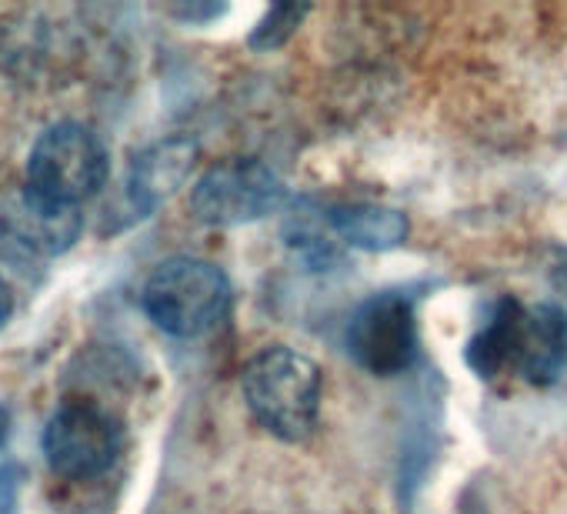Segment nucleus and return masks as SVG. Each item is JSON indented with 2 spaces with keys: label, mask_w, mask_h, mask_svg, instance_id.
Segmentation results:
<instances>
[{
  "label": "nucleus",
  "mask_w": 567,
  "mask_h": 514,
  "mask_svg": "<svg viewBox=\"0 0 567 514\" xmlns=\"http://www.w3.org/2000/svg\"><path fill=\"white\" fill-rule=\"evenodd\" d=\"M467 364L484 381L517 378L534 388L554 384L567 364V315L557 305L524 308L504 298L467 341Z\"/></svg>",
  "instance_id": "obj_1"
},
{
  "label": "nucleus",
  "mask_w": 567,
  "mask_h": 514,
  "mask_svg": "<svg viewBox=\"0 0 567 514\" xmlns=\"http://www.w3.org/2000/svg\"><path fill=\"white\" fill-rule=\"evenodd\" d=\"M244 401L257 424L280 441H308L321 418L324 381L321 368L295 348H264L254 354L240 378Z\"/></svg>",
  "instance_id": "obj_2"
},
{
  "label": "nucleus",
  "mask_w": 567,
  "mask_h": 514,
  "mask_svg": "<svg viewBox=\"0 0 567 514\" xmlns=\"http://www.w3.org/2000/svg\"><path fill=\"white\" fill-rule=\"evenodd\" d=\"M141 308L164 335L194 341L224 321L230 308V281L217 265L200 257H171L144 281Z\"/></svg>",
  "instance_id": "obj_3"
},
{
  "label": "nucleus",
  "mask_w": 567,
  "mask_h": 514,
  "mask_svg": "<svg viewBox=\"0 0 567 514\" xmlns=\"http://www.w3.org/2000/svg\"><path fill=\"white\" fill-rule=\"evenodd\" d=\"M111 171L101 134L81 121L51 124L28 154V187L34 197L58 207H81L94 197Z\"/></svg>",
  "instance_id": "obj_4"
},
{
  "label": "nucleus",
  "mask_w": 567,
  "mask_h": 514,
  "mask_svg": "<svg viewBox=\"0 0 567 514\" xmlns=\"http://www.w3.org/2000/svg\"><path fill=\"white\" fill-rule=\"evenodd\" d=\"M124 448V428L97 401L61 404L44 428V454L54 474L68 481H91L111 471Z\"/></svg>",
  "instance_id": "obj_5"
},
{
  "label": "nucleus",
  "mask_w": 567,
  "mask_h": 514,
  "mask_svg": "<svg viewBox=\"0 0 567 514\" xmlns=\"http://www.w3.org/2000/svg\"><path fill=\"white\" fill-rule=\"evenodd\" d=\"M288 201L284 181L260 161H224L204 171L190 191V210L204 224L234 227L274 214Z\"/></svg>",
  "instance_id": "obj_6"
},
{
  "label": "nucleus",
  "mask_w": 567,
  "mask_h": 514,
  "mask_svg": "<svg viewBox=\"0 0 567 514\" xmlns=\"http://www.w3.org/2000/svg\"><path fill=\"white\" fill-rule=\"evenodd\" d=\"M348 351L378 378L408 371L417 361V315L411 298L398 291L368 298L348 325Z\"/></svg>",
  "instance_id": "obj_7"
},
{
  "label": "nucleus",
  "mask_w": 567,
  "mask_h": 514,
  "mask_svg": "<svg viewBox=\"0 0 567 514\" xmlns=\"http://www.w3.org/2000/svg\"><path fill=\"white\" fill-rule=\"evenodd\" d=\"M197 141L194 137H164L151 147H144L131 167H127V204L137 217L154 214L161 204H167L190 177L197 164Z\"/></svg>",
  "instance_id": "obj_8"
},
{
  "label": "nucleus",
  "mask_w": 567,
  "mask_h": 514,
  "mask_svg": "<svg viewBox=\"0 0 567 514\" xmlns=\"http://www.w3.org/2000/svg\"><path fill=\"white\" fill-rule=\"evenodd\" d=\"M81 227H84V220H81L78 207L48 204V201L34 197L31 191H21L4 207V230L31 254H44V257L64 254L78 240Z\"/></svg>",
  "instance_id": "obj_9"
},
{
  "label": "nucleus",
  "mask_w": 567,
  "mask_h": 514,
  "mask_svg": "<svg viewBox=\"0 0 567 514\" xmlns=\"http://www.w3.org/2000/svg\"><path fill=\"white\" fill-rule=\"evenodd\" d=\"M331 230L358 250H394L408 237V217L381 204H341L328 214Z\"/></svg>",
  "instance_id": "obj_10"
},
{
  "label": "nucleus",
  "mask_w": 567,
  "mask_h": 514,
  "mask_svg": "<svg viewBox=\"0 0 567 514\" xmlns=\"http://www.w3.org/2000/svg\"><path fill=\"white\" fill-rule=\"evenodd\" d=\"M308 14V8H291V4H277L264 14V21L254 28L250 34V48L254 51H274L295 34V28L301 24V18Z\"/></svg>",
  "instance_id": "obj_11"
},
{
  "label": "nucleus",
  "mask_w": 567,
  "mask_h": 514,
  "mask_svg": "<svg viewBox=\"0 0 567 514\" xmlns=\"http://www.w3.org/2000/svg\"><path fill=\"white\" fill-rule=\"evenodd\" d=\"M21 487H24V467L18 461L0 464V514H18Z\"/></svg>",
  "instance_id": "obj_12"
},
{
  "label": "nucleus",
  "mask_w": 567,
  "mask_h": 514,
  "mask_svg": "<svg viewBox=\"0 0 567 514\" xmlns=\"http://www.w3.org/2000/svg\"><path fill=\"white\" fill-rule=\"evenodd\" d=\"M554 254H557V261L550 265V281H554V288H557V291H564V295H567V250H560V247H557Z\"/></svg>",
  "instance_id": "obj_13"
},
{
  "label": "nucleus",
  "mask_w": 567,
  "mask_h": 514,
  "mask_svg": "<svg viewBox=\"0 0 567 514\" xmlns=\"http://www.w3.org/2000/svg\"><path fill=\"white\" fill-rule=\"evenodd\" d=\"M14 315V295H11V285L0 278V328H4Z\"/></svg>",
  "instance_id": "obj_14"
},
{
  "label": "nucleus",
  "mask_w": 567,
  "mask_h": 514,
  "mask_svg": "<svg viewBox=\"0 0 567 514\" xmlns=\"http://www.w3.org/2000/svg\"><path fill=\"white\" fill-rule=\"evenodd\" d=\"M8 434H11V411L0 404V448L8 444Z\"/></svg>",
  "instance_id": "obj_15"
}]
</instances>
